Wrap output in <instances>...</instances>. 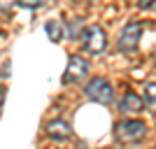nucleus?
Here are the masks:
<instances>
[{
  "label": "nucleus",
  "mask_w": 156,
  "mask_h": 149,
  "mask_svg": "<svg viewBox=\"0 0 156 149\" xmlns=\"http://www.w3.org/2000/svg\"><path fill=\"white\" fill-rule=\"evenodd\" d=\"M44 2V0H19V5H23V7H40Z\"/></svg>",
  "instance_id": "nucleus-11"
},
{
  "label": "nucleus",
  "mask_w": 156,
  "mask_h": 149,
  "mask_svg": "<svg viewBox=\"0 0 156 149\" xmlns=\"http://www.w3.org/2000/svg\"><path fill=\"white\" fill-rule=\"evenodd\" d=\"M47 137H51V140H68L72 135L70 130V123L63 121V119H54V121L47 123Z\"/></svg>",
  "instance_id": "nucleus-6"
},
{
  "label": "nucleus",
  "mask_w": 156,
  "mask_h": 149,
  "mask_svg": "<svg viewBox=\"0 0 156 149\" xmlns=\"http://www.w3.org/2000/svg\"><path fill=\"white\" fill-rule=\"evenodd\" d=\"M144 135V123L140 119H126L117 123V137L121 142H137Z\"/></svg>",
  "instance_id": "nucleus-4"
},
{
  "label": "nucleus",
  "mask_w": 156,
  "mask_h": 149,
  "mask_svg": "<svg viewBox=\"0 0 156 149\" xmlns=\"http://www.w3.org/2000/svg\"><path fill=\"white\" fill-rule=\"evenodd\" d=\"M61 30H63V26H61V21H49L47 23V33H49V37L54 40V42H58L63 35H61Z\"/></svg>",
  "instance_id": "nucleus-9"
},
{
  "label": "nucleus",
  "mask_w": 156,
  "mask_h": 149,
  "mask_svg": "<svg viewBox=\"0 0 156 149\" xmlns=\"http://www.w3.org/2000/svg\"><path fill=\"white\" fill-rule=\"evenodd\" d=\"M14 2H19V0H0V12H9L14 7Z\"/></svg>",
  "instance_id": "nucleus-10"
},
{
  "label": "nucleus",
  "mask_w": 156,
  "mask_h": 149,
  "mask_svg": "<svg viewBox=\"0 0 156 149\" xmlns=\"http://www.w3.org/2000/svg\"><path fill=\"white\" fill-rule=\"evenodd\" d=\"M156 5V0H137V7L140 9H149V7Z\"/></svg>",
  "instance_id": "nucleus-12"
},
{
  "label": "nucleus",
  "mask_w": 156,
  "mask_h": 149,
  "mask_svg": "<svg viewBox=\"0 0 156 149\" xmlns=\"http://www.w3.org/2000/svg\"><path fill=\"white\" fill-rule=\"evenodd\" d=\"M2 100H5V86H0V107H2Z\"/></svg>",
  "instance_id": "nucleus-13"
},
{
  "label": "nucleus",
  "mask_w": 156,
  "mask_h": 149,
  "mask_svg": "<svg viewBox=\"0 0 156 149\" xmlns=\"http://www.w3.org/2000/svg\"><path fill=\"white\" fill-rule=\"evenodd\" d=\"M142 105H144V100L137 93H126L121 98V112H140Z\"/></svg>",
  "instance_id": "nucleus-7"
},
{
  "label": "nucleus",
  "mask_w": 156,
  "mask_h": 149,
  "mask_svg": "<svg viewBox=\"0 0 156 149\" xmlns=\"http://www.w3.org/2000/svg\"><path fill=\"white\" fill-rule=\"evenodd\" d=\"M140 37H142V23H137V21L126 23L124 30L119 33V40H117L119 51H135L137 44H140Z\"/></svg>",
  "instance_id": "nucleus-3"
},
{
  "label": "nucleus",
  "mask_w": 156,
  "mask_h": 149,
  "mask_svg": "<svg viewBox=\"0 0 156 149\" xmlns=\"http://www.w3.org/2000/svg\"><path fill=\"white\" fill-rule=\"evenodd\" d=\"M82 44H84V51L96 56V54H103L105 47H107V37H105V30L100 26H89L82 33Z\"/></svg>",
  "instance_id": "nucleus-1"
},
{
  "label": "nucleus",
  "mask_w": 156,
  "mask_h": 149,
  "mask_svg": "<svg viewBox=\"0 0 156 149\" xmlns=\"http://www.w3.org/2000/svg\"><path fill=\"white\" fill-rule=\"evenodd\" d=\"M86 75H89V63L82 56H70L68 68H65V75H63V84H75L79 79H84Z\"/></svg>",
  "instance_id": "nucleus-5"
},
{
  "label": "nucleus",
  "mask_w": 156,
  "mask_h": 149,
  "mask_svg": "<svg viewBox=\"0 0 156 149\" xmlns=\"http://www.w3.org/2000/svg\"><path fill=\"white\" fill-rule=\"evenodd\" d=\"M142 100L151 107H156V82H147L142 89Z\"/></svg>",
  "instance_id": "nucleus-8"
},
{
  "label": "nucleus",
  "mask_w": 156,
  "mask_h": 149,
  "mask_svg": "<svg viewBox=\"0 0 156 149\" xmlns=\"http://www.w3.org/2000/svg\"><path fill=\"white\" fill-rule=\"evenodd\" d=\"M84 93L91 100H96V103H103V105H110L112 100H114V91H112V84L107 82V79L103 77H93L89 84H86Z\"/></svg>",
  "instance_id": "nucleus-2"
}]
</instances>
